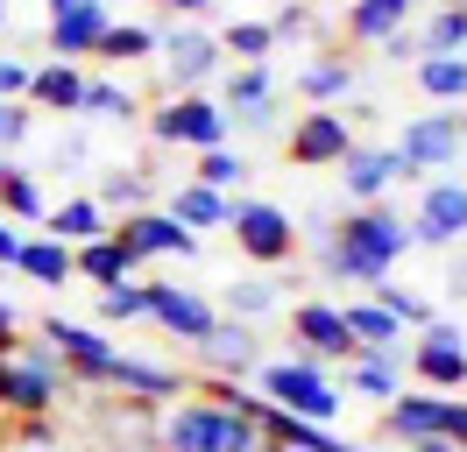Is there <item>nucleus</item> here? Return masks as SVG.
<instances>
[{"label":"nucleus","instance_id":"f257e3e1","mask_svg":"<svg viewBox=\"0 0 467 452\" xmlns=\"http://www.w3.org/2000/svg\"><path fill=\"white\" fill-rule=\"evenodd\" d=\"M404 254H410L404 212H389V205H361V212H348V220L333 226V241L319 248V269L333 282H368V290H376Z\"/></svg>","mask_w":467,"mask_h":452},{"label":"nucleus","instance_id":"f03ea898","mask_svg":"<svg viewBox=\"0 0 467 452\" xmlns=\"http://www.w3.org/2000/svg\"><path fill=\"white\" fill-rule=\"evenodd\" d=\"M255 396H263L269 410H284V417L319 424V431H333L340 410H348V389H340L319 361H305V354H276V361H263V367H255Z\"/></svg>","mask_w":467,"mask_h":452},{"label":"nucleus","instance_id":"7ed1b4c3","mask_svg":"<svg viewBox=\"0 0 467 452\" xmlns=\"http://www.w3.org/2000/svg\"><path fill=\"white\" fill-rule=\"evenodd\" d=\"M71 389H64V367L43 339H15V354L0 367V417L22 424V417H57Z\"/></svg>","mask_w":467,"mask_h":452},{"label":"nucleus","instance_id":"20e7f679","mask_svg":"<svg viewBox=\"0 0 467 452\" xmlns=\"http://www.w3.org/2000/svg\"><path fill=\"white\" fill-rule=\"evenodd\" d=\"M36 339L57 354L64 367V389L71 396H92V389H107V375H114V339L99 333V325H86V318H64V311H50L43 325H36Z\"/></svg>","mask_w":467,"mask_h":452},{"label":"nucleus","instance_id":"39448f33","mask_svg":"<svg viewBox=\"0 0 467 452\" xmlns=\"http://www.w3.org/2000/svg\"><path fill=\"white\" fill-rule=\"evenodd\" d=\"M227 107L205 99V92H177V99H156L149 107V141L156 149H227Z\"/></svg>","mask_w":467,"mask_h":452},{"label":"nucleus","instance_id":"423d86ee","mask_svg":"<svg viewBox=\"0 0 467 452\" xmlns=\"http://www.w3.org/2000/svg\"><path fill=\"white\" fill-rule=\"evenodd\" d=\"M227 233H234V248L248 254L255 269H284L297 254V226L284 205H269V198H234L227 205Z\"/></svg>","mask_w":467,"mask_h":452},{"label":"nucleus","instance_id":"0eeeda50","mask_svg":"<svg viewBox=\"0 0 467 452\" xmlns=\"http://www.w3.org/2000/svg\"><path fill=\"white\" fill-rule=\"evenodd\" d=\"M404 375L410 382H425L432 396H467V333L453 318H432L418 346L404 354Z\"/></svg>","mask_w":467,"mask_h":452},{"label":"nucleus","instance_id":"6e6552de","mask_svg":"<svg viewBox=\"0 0 467 452\" xmlns=\"http://www.w3.org/2000/svg\"><path fill=\"white\" fill-rule=\"evenodd\" d=\"M397 149V163H404V184L410 177H425V170H453L461 163V149H467V128H461V113H410L404 120V135L389 141Z\"/></svg>","mask_w":467,"mask_h":452},{"label":"nucleus","instance_id":"1a4fd4ad","mask_svg":"<svg viewBox=\"0 0 467 452\" xmlns=\"http://www.w3.org/2000/svg\"><path fill=\"white\" fill-rule=\"evenodd\" d=\"M156 64H163V99H177V92H205V85L220 78V36H205V28H163L156 36Z\"/></svg>","mask_w":467,"mask_h":452},{"label":"nucleus","instance_id":"9d476101","mask_svg":"<svg viewBox=\"0 0 467 452\" xmlns=\"http://www.w3.org/2000/svg\"><path fill=\"white\" fill-rule=\"evenodd\" d=\"M107 0H50L43 7V50L50 64H78V56L99 50V36H107Z\"/></svg>","mask_w":467,"mask_h":452},{"label":"nucleus","instance_id":"9b49d317","mask_svg":"<svg viewBox=\"0 0 467 452\" xmlns=\"http://www.w3.org/2000/svg\"><path fill=\"white\" fill-rule=\"evenodd\" d=\"M114 233V248L142 269V262H192L199 254V233H184V226L163 212V205H149V212H135V220H120V226H107Z\"/></svg>","mask_w":467,"mask_h":452},{"label":"nucleus","instance_id":"f8f14e48","mask_svg":"<svg viewBox=\"0 0 467 452\" xmlns=\"http://www.w3.org/2000/svg\"><path fill=\"white\" fill-rule=\"evenodd\" d=\"M467 241V184L461 177H432L410 220V248H461Z\"/></svg>","mask_w":467,"mask_h":452},{"label":"nucleus","instance_id":"ddd939ff","mask_svg":"<svg viewBox=\"0 0 467 452\" xmlns=\"http://www.w3.org/2000/svg\"><path fill=\"white\" fill-rule=\"evenodd\" d=\"M284 149H291L297 170H340V156L354 149V128H348V113L312 107V113H297V120H291Z\"/></svg>","mask_w":467,"mask_h":452},{"label":"nucleus","instance_id":"4468645a","mask_svg":"<svg viewBox=\"0 0 467 452\" xmlns=\"http://www.w3.org/2000/svg\"><path fill=\"white\" fill-rule=\"evenodd\" d=\"M220 410L213 403H199V396H177V403H163L156 410V438H149V452H220Z\"/></svg>","mask_w":467,"mask_h":452},{"label":"nucleus","instance_id":"2eb2a0df","mask_svg":"<svg viewBox=\"0 0 467 452\" xmlns=\"http://www.w3.org/2000/svg\"><path fill=\"white\" fill-rule=\"evenodd\" d=\"M192 361L205 367V382H248L255 367H263V339H255V325H234V318H220L213 333L192 346Z\"/></svg>","mask_w":467,"mask_h":452},{"label":"nucleus","instance_id":"dca6fc26","mask_svg":"<svg viewBox=\"0 0 467 452\" xmlns=\"http://www.w3.org/2000/svg\"><path fill=\"white\" fill-rule=\"evenodd\" d=\"M291 354H305V361H319V367H348L354 361V339H348V325H340V304H297L291 311Z\"/></svg>","mask_w":467,"mask_h":452},{"label":"nucleus","instance_id":"f3484780","mask_svg":"<svg viewBox=\"0 0 467 452\" xmlns=\"http://www.w3.org/2000/svg\"><path fill=\"white\" fill-rule=\"evenodd\" d=\"M149 318H156L171 339H184V346H199V339L220 325L213 297H199L192 282H149Z\"/></svg>","mask_w":467,"mask_h":452},{"label":"nucleus","instance_id":"a211bd4d","mask_svg":"<svg viewBox=\"0 0 467 452\" xmlns=\"http://www.w3.org/2000/svg\"><path fill=\"white\" fill-rule=\"evenodd\" d=\"M107 389L128 396V403H149V410H163L177 396H192V382L163 361H142V354H114V375H107Z\"/></svg>","mask_w":467,"mask_h":452},{"label":"nucleus","instance_id":"6ab92c4d","mask_svg":"<svg viewBox=\"0 0 467 452\" xmlns=\"http://www.w3.org/2000/svg\"><path fill=\"white\" fill-rule=\"evenodd\" d=\"M340 184H348V205H382V198L404 184V163H397V149H361L354 141L348 156H340Z\"/></svg>","mask_w":467,"mask_h":452},{"label":"nucleus","instance_id":"aec40b11","mask_svg":"<svg viewBox=\"0 0 467 452\" xmlns=\"http://www.w3.org/2000/svg\"><path fill=\"white\" fill-rule=\"evenodd\" d=\"M348 389L368 396V403H397V396H404V346L354 354V361H348Z\"/></svg>","mask_w":467,"mask_h":452},{"label":"nucleus","instance_id":"412c9836","mask_svg":"<svg viewBox=\"0 0 467 452\" xmlns=\"http://www.w3.org/2000/svg\"><path fill=\"white\" fill-rule=\"evenodd\" d=\"M410 15H418V0H348V43H389L397 28H410Z\"/></svg>","mask_w":467,"mask_h":452},{"label":"nucleus","instance_id":"4be33fe9","mask_svg":"<svg viewBox=\"0 0 467 452\" xmlns=\"http://www.w3.org/2000/svg\"><path fill=\"white\" fill-rule=\"evenodd\" d=\"M107 212L92 205V191H78V198H64V205H50L43 212V233L50 241H64V248H86V241H107Z\"/></svg>","mask_w":467,"mask_h":452},{"label":"nucleus","instance_id":"5701e85b","mask_svg":"<svg viewBox=\"0 0 467 452\" xmlns=\"http://www.w3.org/2000/svg\"><path fill=\"white\" fill-rule=\"evenodd\" d=\"M348 92H354V56H340V50H319L297 71V99H305V107H333V99H348Z\"/></svg>","mask_w":467,"mask_h":452},{"label":"nucleus","instance_id":"b1692460","mask_svg":"<svg viewBox=\"0 0 467 452\" xmlns=\"http://www.w3.org/2000/svg\"><path fill=\"white\" fill-rule=\"evenodd\" d=\"M78 99H86V71L78 64H36L29 113H78Z\"/></svg>","mask_w":467,"mask_h":452},{"label":"nucleus","instance_id":"393cba45","mask_svg":"<svg viewBox=\"0 0 467 452\" xmlns=\"http://www.w3.org/2000/svg\"><path fill=\"white\" fill-rule=\"evenodd\" d=\"M382 438H397V446L439 438V396H397V403H382Z\"/></svg>","mask_w":467,"mask_h":452},{"label":"nucleus","instance_id":"a878e982","mask_svg":"<svg viewBox=\"0 0 467 452\" xmlns=\"http://www.w3.org/2000/svg\"><path fill=\"white\" fill-rule=\"evenodd\" d=\"M149 191H156V184H149L142 170L135 163H114V170H99V191H92V205H99V212H107V220H135V212H149Z\"/></svg>","mask_w":467,"mask_h":452},{"label":"nucleus","instance_id":"bb28decb","mask_svg":"<svg viewBox=\"0 0 467 452\" xmlns=\"http://www.w3.org/2000/svg\"><path fill=\"white\" fill-rule=\"evenodd\" d=\"M410 78H418V92H425L432 107H446V113L467 107V56H418Z\"/></svg>","mask_w":467,"mask_h":452},{"label":"nucleus","instance_id":"cd10ccee","mask_svg":"<svg viewBox=\"0 0 467 452\" xmlns=\"http://www.w3.org/2000/svg\"><path fill=\"white\" fill-rule=\"evenodd\" d=\"M340 325H348L354 354H376V346H404V325H397V318H389L376 297H354V304H340Z\"/></svg>","mask_w":467,"mask_h":452},{"label":"nucleus","instance_id":"c85d7f7f","mask_svg":"<svg viewBox=\"0 0 467 452\" xmlns=\"http://www.w3.org/2000/svg\"><path fill=\"white\" fill-rule=\"evenodd\" d=\"M418 36V56H467V0H446L425 22L410 28Z\"/></svg>","mask_w":467,"mask_h":452},{"label":"nucleus","instance_id":"c756f323","mask_svg":"<svg viewBox=\"0 0 467 452\" xmlns=\"http://www.w3.org/2000/svg\"><path fill=\"white\" fill-rule=\"evenodd\" d=\"M227 205L234 198H220V191H205V184L184 177V184H171V205H163V212H171L184 233H205V226H227Z\"/></svg>","mask_w":467,"mask_h":452},{"label":"nucleus","instance_id":"7c9ffc66","mask_svg":"<svg viewBox=\"0 0 467 452\" xmlns=\"http://www.w3.org/2000/svg\"><path fill=\"white\" fill-rule=\"evenodd\" d=\"M50 198L36 184V170H22L15 156H0V220H43Z\"/></svg>","mask_w":467,"mask_h":452},{"label":"nucleus","instance_id":"2f4dec72","mask_svg":"<svg viewBox=\"0 0 467 452\" xmlns=\"http://www.w3.org/2000/svg\"><path fill=\"white\" fill-rule=\"evenodd\" d=\"M284 304V290H276V282L269 276H234L227 282V297H220V318H234V325H255V318H269V311Z\"/></svg>","mask_w":467,"mask_h":452},{"label":"nucleus","instance_id":"473e14b6","mask_svg":"<svg viewBox=\"0 0 467 452\" xmlns=\"http://www.w3.org/2000/svg\"><path fill=\"white\" fill-rule=\"evenodd\" d=\"M135 276V262L114 248V233L107 241H86V248H71V282H99V290H114V282Z\"/></svg>","mask_w":467,"mask_h":452},{"label":"nucleus","instance_id":"72a5a7b5","mask_svg":"<svg viewBox=\"0 0 467 452\" xmlns=\"http://www.w3.org/2000/svg\"><path fill=\"white\" fill-rule=\"evenodd\" d=\"M156 36L163 28H149V22H107V36H99V64H114V71H128V64H149L156 56Z\"/></svg>","mask_w":467,"mask_h":452},{"label":"nucleus","instance_id":"f704fd0d","mask_svg":"<svg viewBox=\"0 0 467 452\" xmlns=\"http://www.w3.org/2000/svg\"><path fill=\"white\" fill-rule=\"evenodd\" d=\"M78 113L86 120H142V92L128 78H86V99H78Z\"/></svg>","mask_w":467,"mask_h":452},{"label":"nucleus","instance_id":"c9c22d12","mask_svg":"<svg viewBox=\"0 0 467 452\" xmlns=\"http://www.w3.org/2000/svg\"><path fill=\"white\" fill-rule=\"evenodd\" d=\"M15 269H22L29 282H43V290H64V282H71V248L50 241V233H36V241H22Z\"/></svg>","mask_w":467,"mask_h":452},{"label":"nucleus","instance_id":"e433bc0d","mask_svg":"<svg viewBox=\"0 0 467 452\" xmlns=\"http://www.w3.org/2000/svg\"><path fill=\"white\" fill-rule=\"evenodd\" d=\"M269 99H276V71H269V64H234V71H227V99H220L227 113L269 107Z\"/></svg>","mask_w":467,"mask_h":452},{"label":"nucleus","instance_id":"4c0bfd02","mask_svg":"<svg viewBox=\"0 0 467 452\" xmlns=\"http://www.w3.org/2000/svg\"><path fill=\"white\" fill-rule=\"evenodd\" d=\"M192 184H205V191L234 198L241 184H248V156H241V149H205L199 170H192Z\"/></svg>","mask_w":467,"mask_h":452},{"label":"nucleus","instance_id":"58836bf2","mask_svg":"<svg viewBox=\"0 0 467 452\" xmlns=\"http://www.w3.org/2000/svg\"><path fill=\"white\" fill-rule=\"evenodd\" d=\"M269 50H276L269 22H227V36H220V56H234V64H269Z\"/></svg>","mask_w":467,"mask_h":452},{"label":"nucleus","instance_id":"ea45409f","mask_svg":"<svg viewBox=\"0 0 467 452\" xmlns=\"http://www.w3.org/2000/svg\"><path fill=\"white\" fill-rule=\"evenodd\" d=\"M368 297H376V304L389 311L397 325H432V318H439V311H432V297H418V290H404V282H389V276H382L376 290H368Z\"/></svg>","mask_w":467,"mask_h":452},{"label":"nucleus","instance_id":"a19ab883","mask_svg":"<svg viewBox=\"0 0 467 452\" xmlns=\"http://www.w3.org/2000/svg\"><path fill=\"white\" fill-rule=\"evenodd\" d=\"M149 318V282H114V290H99V325H135Z\"/></svg>","mask_w":467,"mask_h":452},{"label":"nucleus","instance_id":"79ce46f5","mask_svg":"<svg viewBox=\"0 0 467 452\" xmlns=\"http://www.w3.org/2000/svg\"><path fill=\"white\" fill-rule=\"evenodd\" d=\"M269 36L284 43V36H326V28H319V15H312L305 0H291V7H276V15H269Z\"/></svg>","mask_w":467,"mask_h":452},{"label":"nucleus","instance_id":"37998d69","mask_svg":"<svg viewBox=\"0 0 467 452\" xmlns=\"http://www.w3.org/2000/svg\"><path fill=\"white\" fill-rule=\"evenodd\" d=\"M29 78H36L29 56H0V99L7 107H29Z\"/></svg>","mask_w":467,"mask_h":452},{"label":"nucleus","instance_id":"c03bdc74","mask_svg":"<svg viewBox=\"0 0 467 452\" xmlns=\"http://www.w3.org/2000/svg\"><path fill=\"white\" fill-rule=\"evenodd\" d=\"M439 438L467 452V396H439Z\"/></svg>","mask_w":467,"mask_h":452},{"label":"nucleus","instance_id":"a18cd8bd","mask_svg":"<svg viewBox=\"0 0 467 452\" xmlns=\"http://www.w3.org/2000/svg\"><path fill=\"white\" fill-rule=\"evenodd\" d=\"M29 128H36L29 107H7V99H0V156H15V149L29 141Z\"/></svg>","mask_w":467,"mask_h":452},{"label":"nucleus","instance_id":"49530a36","mask_svg":"<svg viewBox=\"0 0 467 452\" xmlns=\"http://www.w3.org/2000/svg\"><path fill=\"white\" fill-rule=\"evenodd\" d=\"M227 120L241 135H276V99H269V107H248V113H227Z\"/></svg>","mask_w":467,"mask_h":452},{"label":"nucleus","instance_id":"de8ad7c7","mask_svg":"<svg viewBox=\"0 0 467 452\" xmlns=\"http://www.w3.org/2000/svg\"><path fill=\"white\" fill-rule=\"evenodd\" d=\"M376 50L389 56V64H404V56L418 64V36H410V28H397V36H389V43H376Z\"/></svg>","mask_w":467,"mask_h":452},{"label":"nucleus","instance_id":"09e8293b","mask_svg":"<svg viewBox=\"0 0 467 452\" xmlns=\"http://www.w3.org/2000/svg\"><path fill=\"white\" fill-rule=\"evenodd\" d=\"M86 156H92L86 135H64V141H57V170H64V163H86Z\"/></svg>","mask_w":467,"mask_h":452},{"label":"nucleus","instance_id":"8fccbe9b","mask_svg":"<svg viewBox=\"0 0 467 452\" xmlns=\"http://www.w3.org/2000/svg\"><path fill=\"white\" fill-rule=\"evenodd\" d=\"M15 254H22V233L0 220V269H15Z\"/></svg>","mask_w":467,"mask_h":452},{"label":"nucleus","instance_id":"3c124183","mask_svg":"<svg viewBox=\"0 0 467 452\" xmlns=\"http://www.w3.org/2000/svg\"><path fill=\"white\" fill-rule=\"evenodd\" d=\"M446 290H453V297L467 304V254H453V269H446Z\"/></svg>","mask_w":467,"mask_h":452},{"label":"nucleus","instance_id":"603ef678","mask_svg":"<svg viewBox=\"0 0 467 452\" xmlns=\"http://www.w3.org/2000/svg\"><path fill=\"white\" fill-rule=\"evenodd\" d=\"M156 7H163V15H205L213 0H156Z\"/></svg>","mask_w":467,"mask_h":452},{"label":"nucleus","instance_id":"864d4df0","mask_svg":"<svg viewBox=\"0 0 467 452\" xmlns=\"http://www.w3.org/2000/svg\"><path fill=\"white\" fill-rule=\"evenodd\" d=\"M0 333H7V339H15V333H22V311H15V304H7V297H0Z\"/></svg>","mask_w":467,"mask_h":452},{"label":"nucleus","instance_id":"5fc2aeb1","mask_svg":"<svg viewBox=\"0 0 467 452\" xmlns=\"http://www.w3.org/2000/svg\"><path fill=\"white\" fill-rule=\"evenodd\" d=\"M404 452H453L446 438H425V446H404Z\"/></svg>","mask_w":467,"mask_h":452},{"label":"nucleus","instance_id":"6e6d98bb","mask_svg":"<svg viewBox=\"0 0 467 452\" xmlns=\"http://www.w3.org/2000/svg\"><path fill=\"white\" fill-rule=\"evenodd\" d=\"M7 354H15V339H7V333H0V361H7Z\"/></svg>","mask_w":467,"mask_h":452},{"label":"nucleus","instance_id":"4d7b16f0","mask_svg":"<svg viewBox=\"0 0 467 452\" xmlns=\"http://www.w3.org/2000/svg\"><path fill=\"white\" fill-rule=\"evenodd\" d=\"M0 28H7V0H0Z\"/></svg>","mask_w":467,"mask_h":452},{"label":"nucleus","instance_id":"13d9d810","mask_svg":"<svg viewBox=\"0 0 467 452\" xmlns=\"http://www.w3.org/2000/svg\"><path fill=\"white\" fill-rule=\"evenodd\" d=\"M0 431H7V424H0Z\"/></svg>","mask_w":467,"mask_h":452},{"label":"nucleus","instance_id":"bf43d9fd","mask_svg":"<svg viewBox=\"0 0 467 452\" xmlns=\"http://www.w3.org/2000/svg\"><path fill=\"white\" fill-rule=\"evenodd\" d=\"M0 367H7V361H0Z\"/></svg>","mask_w":467,"mask_h":452}]
</instances>
